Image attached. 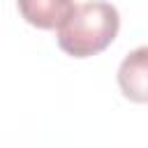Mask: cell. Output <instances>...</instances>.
Masks as SVG:
<instances>
[{"mask_svg": "<svg viewBox=\"0 0 148 148\" xmlns=\"http://www.w3.org/2000/svg\"><path fill=\"white\" fill-rule=\"evenodd\" d=\"M120 30V14L111 2L92 0L74 5L69 16L58 28V46L74 58L102 53Z\"/></svg>", "mask_w": 148, "mask_h": 148, "instance_id": "1", "label": "cell"}, {"mask_svg": "<svg viewBox=\"0 0 148 148\" xmlns=\"http://www.w3.org/2000/svg\"><path fill=\"white\" fill-rule=\"evenodd\" d=\"M118 86L132 102L148 104V46L130 51L118 67Z\"/></svg>", "mask_w": 148, "mask_h": 148, "instance_id": "2", "label": "cell"}, {"mask_svg": "<svg viewBox=\"0 0 148 148\" xmlns=\"http://www.w3.org/2000/svg\"><path fill=\"white\" fill-rule=\"evenodd\" d=\"M21 16L39 30H58L74 9V0H16Z\"/></svg>", "mask_w": 148, "mask_h": 148, "instance_id": "3", "label": "cell"}]
</instances>
